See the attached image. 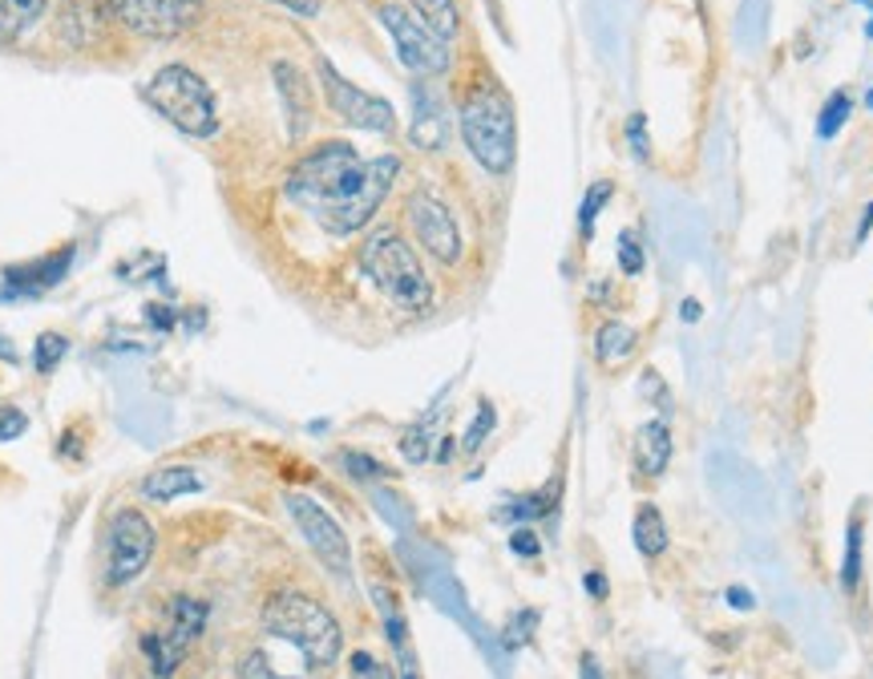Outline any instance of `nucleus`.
<instances>
[{"mask_svg":"<svg viewBox=\"0 0 873 679\" xmlns=\"http://www.w3.org/2000/svg\"><path fill=\"white\" fill-rule=\"evenodd\" d=\"M397 178V154L360 159L357 147H348L345 138H331V142H319L316 150H307L304 159L291 166L288 195L328 235L345 239V235H357L360 226H369L376 219Z\"/></svg>","mask_w":873,"mask_h":679,"instance_id":"f257e3e1","label":"nucleus"},{"mask_svg":"<svg viewBox=\"0 0 873 679\" xmlns=\"http://www.w3.org/2000/svg\"><path fill=\"white\" fill-rule=\"evenodd\" d=\"M259 627L271 640L291 643L312 671H331L345 655V627L324 599L300 586H279L259 607Z\"/></svg>","mask_w":873,"mask_h":679,"instance_id":"f03ea898","label":"nucleus"},{"mask_svg":"<svg viewBox=\"0 0 873 679\" xmlns=\"http://www.w3.org/2000/svg\"><path fill=\"white\" fill-rule=\"evenodd\" d=\"M457 126H462V142L474 154V162L486 174L502 178L514 171L517 159V118H514V97L505 94V85L493 73L469 78L457 97Z\"/></svg>","mask_w":873,"mask_h":679,"instance_id":"7ed1b4c3","label":"nucleus"},{"mask_svg":"<svg viewBox=\"0 0 873 679\" xmlns=\"http://www.w3.org/2000/svg\"><path fill=\"white\" fill-rule=\"evenodd\" d=\"M357 267L364 271V280L400 312H429L433 307V280L424 276L421 255L412 251V243L393 226H381L360 243Z\"/></svg>","mask_w":873,"mask_h":679,"instance_id":"20e7f679","label":"nucleus"},{"mask_svg":"<svg viewBox=\"0 0 873 679\" xmlns=\"http://www.w3.org/2000/svg\"><path fill=\"white\" fill-rule=\"evenodd\" d=\"M211 623V607L195 595H166L150 623L138 631V652L154 679H174L195 655L202 631Z\"/></svg>","mask_w":873,"mask_h":679,"instance_id":"39448f33","label":"nucleus"},{"mask_svg":"<svg viewBox=\"0 0 873 679\" xmlns=\"http://www.w3.org/2000/svg\"><path fill=\"white\" fill-rule=\"evenodd\" d=\"M142 97L171 121L174 130H183L186 138H214L219 133L214 94L195 69L178 66V61L154 69V78L146 81Z\"/></svg>","mask_w":873,"mask_h":679,"instance_id":"423d86ee","label":"nucleus"},{"mask_svg":"<svg viewBox=\"0 0 873 679\" xmlns=\"http://www.w3.org/2000/svg\"><path fill=\"white\" fill-rule=\"evenodd\" d=\"M376 16H381L384 33L393 37V49H397L400 66L409 69L412 78H441V73H450L453 57H450V45L436 37V33H429V28L412 16V9H405V4H381L376 9Z\"/></svg>","mask_w":873,"mask_h":679,"instance_id":"0eeeda50","label":"nucleus"},{"mask_svg":"<svg viewBox=\"0 0 873 679\" xmlns=\"http://www.w3.org/2000/svg\"><path fill=\"white\" fill-rule=\"evenodd\" d=\"M316 69H319L324 102H328V109L336 114V118L348 121V126H357V130H369V133L397 130V109H393V102H384V97L360 90L357 81H348L340 69L331 66L328 57H319Z\"/></svg>","mask_w":873,"mask_h":679,"instance_id":"6e6552de","label":"nucleus"},{"mask_svg":"<svg viewBox=\"0 0 873 679\" xmlns=\"http://www.w3.org/2000/svg\"><path fill=\"white\" fill-rule=\"evenodd\" d=\"M154 559V526L142 510L121 506L106 526V583L126 586Z\"/></svg>","mask_w":873,"mask_h":679,"instance_id":"1a4fd4ad","label":"nucleus"},{"mask_svg":"<svg viewBox=\"0 0 873 679\" xmlns=\"http://www.w3.org/2000/svg\"><path fill=\"white\" fill-rule=\"evenodd\" d=\"M283 502H288V514H291V522H295V530L304 534V542L316 550V559L324 562L331 574L348 578V574H352V547H348L345 526L331 518L316 497H307V493H288Z\"/></svg>","mask_w":873,"mask_h":679,"instance_id":"9d476101","label":"nucleus"},{"mask_svg":"<svg viewBox=\"0 0 873 679\" xmlns=\"http://www.w3.org/2000/svg\"><path fill=\"white\" fill-rule=\"evenodd\" d=\"M405 223L412 226V239L421 243L436 264L453 267L462 259V226H457V214L436 199L433 190H412L409 199H405Z\"/></svg>","mask_w":873,"mask_h":679,"instance_id":"9b49d317","label":"nucleus"},{"mask_svg":"<svg viewBox=\"0 0 873 679\" xmlns=\"http://www.w3.org/2000/svg\"><path fill=\"white\" fill-rule=\"evenodd\" d=\"M106 9L138 37H178L199 21L207 0H106Z\"/></svg>","mask_w":873,"mask_h":679,"instance_id":"f8f14e48","label":"nucleus"},{"mask_svg":"<svg viewBox=\"0 0 873 679\" xmlns=\"http://www.w3.org/2000/svg\"><path fill=\"white\" fill-rule=\"evenodd\" d=\"M69 264H73V243H66L61 251L40 255L33 264L4 267V295L9 300H33V295L49 292L69 276Z\"/></svg>","mask_w":873,"mask_h":679,"instance_id":"ddd939ff","label":"nucleus"},{"mask_svg":"<svg viewBox=\"0 0 873 679\" xmlns=\"http://www.w3.org/2000/svg\"><path fill=\"white\" fill-rule=\"evenodd\" d=\"M271 78H276L279 102H283V118H288V138H291V142H304L307 130H312V118H316V97H312V81L304 78V69L291 66V61H276V66H271Z\"/></svg>","mask_w":873,"mask_h":679,"instance_id":"4468645a","label":"nucleus"},{"mask_svg":"<svg viewBox=\"0 0 873 679\" xmlns=\"http://www.w3.org/2000/svg\"><path fill=\"white\" fill-rule=\"evenodd\" d=\"M409 138L417 150H441L450 142V114H445V102L429 90V81H412Z\"/></svg>","mask_w":873,"mask_h":679,"instance_id":"2eb2a0df","label":"nucleus"},{"mask_svg":"<svg viewBox=\"0 0 873 679\" xmlns=\"http://www.w3.org/2000/svg\"><path fill=\"white\" fill-rule=\"evenodd\" d=\"M672 429H667V421L663 417H655V421H648V425H639L636 433V445H631V453H636V469L643 473V478H663V469L672 466Z\"/></svg>","mask_w":873,"mask_h":679,"instance_id":"dca6fc26","label":"nucleus"},{"mask_svg":"<svg viewBox=\"0 0 873 679\" xmlns=\"http://www.w3.org/2000/svg\"><path fill=\"white\" fill-rule=\"evenodd\" d=\"M195 490H202V481L190 466H162L142 481V493L150 502H174V497L195 493Z\"/></svg>","mask_w":873,"mask_h":679,"instance_id":"f3484780","label":"nucleus"},{"mask_svg":"<svg viewBox=\"0 0 873 679\" xmlns=\"http://www.w3.org/2000/svg\"><path fill=\"white\" fill-rule=\"evenodd\" d=\"M631 538H636V550L643 559H660L667 542H672V534H667V522H663V510L643 502L636 510V522H631Z\"/></svg>","mask_w":873,"mask_h":679,"instance_id":"a211bd4d","label":"nucleus"},{"mask_svg":"<svg viewBox=\"0 0 873 679\" xmlns=\"http://www.w3.org/2000/svg\"><path fill=\"white\" fill-rule=\"evenodd\" d=\"M412 16L421 21L429 33L450 45L457 33H462V9H457V0H409Z\"/></svg>","mask_w":873,"mask_h":679,"instance_id":"6ab92c4d","label":"nucleus"},{"mask_svg":"<svg viewBox=\"0 0 873 679\" xmlns=\"http://www.w3.org/2000/svg\"><path fill=\"white\" fill-rule=\"evenodd\" d=\"M636 348H639L636 328H627L622 320H607L595 332V360L598 364H622V360L636 356Z\"/></svg>","mask_w":873,"mask_h":679,"instance_id":"aec40b11","label":"nucleus"},{"mask_svg":"<svg viewBox=\"0 0 873 679\" xmlns=\"http://www.w3.org/2000/svg\"><path fill=\"white\" fill-rule=\"evenodd\" d=\"M49 9V0H0V45L25 37Z\"/></svg>","mask_w":873,"mask_h":679,"instance_id":"412c9836","label":"nucleus"},{"mask_svg":"<svg viewBox=\"0 0 873 679\" xmlns=\"http://www.w3.org/2000/svg\"><path fill=\"white\" fill-rule=\"evenodd\" d=\"M861 562H865V526H861V514H853L846 526V554H841V590L846 595L861 586Z\"/></svg>","mask_w":873,"mask_h":679,"instance_id":"4be33fe9","label":"nucleus"},{"mask_svg":"<svg viewBox=\"0 0 873 679\" xmlns=\"http://www.w3.org/2000/svg\"><path fill=\"white\" fill-rule=\"evenodd\" d=\"M610 199H615V183H610V178H598V183H591V187H586V195H582V202H579L582 239H591V235H595L598 214H603V207H607Z\"/></svg>","mask_w":873,"mask_h":679,"instance_id":"5701e85b","label":"nucleus"},{"mask_svg":"<svg viewBox=\"0 0 873 679\" xmlns=\"http://www.w3.org/2000/svg\"><path fill=\"white\" fill-rule=\"evenodd\" d=\"M849 114H853V97H849L846 90H834V94L825 97V106H820V114H817L820 142H834L837 133H841V126L849 121Z\"/></svg>","mask_w":873,"mask_h":679,"instance_id":"b1692460","label":"nucleus"},{"mask_svg":"<svg viewBox=\"0 0 873 679\" xmlns=\"http://www.w3.org/2000/svg\"><path fill=\"white\" fill-rule=\"evenodd\" d=\"M615 259H619V271L627 276V280L643 276V267H648V251H643V243H639L636 231H619V239H615Z\"/></svg>","mask_w":873,"mask_h":679,"instance_id":"393cba45","label":"nucleus"},{"mask_svg":"<svg viewBox=\"0 0 873 679\" xmlns=\"http://www.w3.org/2000/svg\"><path fill=\"white\" fill-rule=\"evenodd\" d=\"M66 352H69V340L61 332L37 336V344H33V368H37L40 376L57 373V364L66 360Z\"/></svg>","mask_w":873,"mask_h":679,"instance_id":"a878e982","label":"nucleus"},{"mask_svg":"<svg viewBox=\"0 0 873 679\" xmlns=\"http://www.w3.org/2000/svg\"><path fill=\"white\" fill-rule=\"evenodd\" d=\"M235 679H295V676H283L259 647H252V652H243L235 659Z\"/></svg>","mask_w":873,"mask_h":679,"instance_id":"bb28decb","label":"nucleus"},{"mask_svg":"<svg viewBox=\"0 0 873 679\" xmlns=\"http://www.w3.org/2000/svg\"><path fill=\"white\" fill-rule=\"evenodd\" d=\"M493 425H498V413H493L490 400H481V405H477L474 425L465 429L462 449H465V453H477V449H481V445H486V437H490V433H493Z\"/></svg>","mask_w":873,"mask_h":679,"instance_id":"cd10ccee","label":"nucleus"},{"mask_svg":"<svg viewBox=\"0 0 873 679\" xmlns=\"http://www.w3.org/2000/svg\"><path fill=\"white\" fill-rule=\"evenodd\" d=\"M348 679H397V671L384 664L381 655L352 652V659H348Z\"/></svg>","mask_w":873,"mask_h":679,"instance_id":"c85d7f7f","label":"nucleus"},{"mask_svg":"<svg viewBox=\"0 0 873 679\" xmlns=\"http://www.w3.org/2000/svg\"><path fill=\"white\" fill-rule=\"evenodd\" d=\"M429 445H433V429L429 425H412L405 437H400V453H405V461L412 466H424L429 461Z\"/></svg>","mask_w":873,"mask_h":679,"instance_id":"c756f323","label":"nucleus"},{"mask_svg":"<svg viewBox=\"0 0 873 679\" xmlns=\"http://www.w3.org/2000/svg\"><path fill=\"white\" fill-rule=\"evenodd\" d=\"M622 133H627V142H631V154H636L639 162H648L651 159L648 114H631V118H627V126H622Z\"/></svg>","mask_w":873,"mask_h":679,"instance_id":"7c9ffc66","label":"nucleus"},{"mask_svg":"<svg viewBox=\"0 0 873 679\" xmlns=\"http://www.w3.org/2000/svg\"><path fill=\"white\" fill-rule=\"evenodd\" d=\"M340 461H345L348 473H357V478H388V469H384L381 461H372L369 453L345 449V453H340Z\"/></svg>","mask_w":873,"mask_h":679,"instance_id":"2f4dec72","label":"nucleus"},{"mask_svg":"<svg viewBox=\"0 0 873 679\" xmlns=\"http://www.w3.org/2000/svg\"><path fill=\"white\" fill-rule=\"evenodd\" d=\"M510 550H514L517 559H538L543 554V538L529 530V526H514L510 530Z\"/></svg>","mask_w":873,"mask_h":679,"instance_id":"473e14b6","label":"nucleus"},{"mask_svg":"<svg viewBox=\"0 0 873 679\" xmlns=\"http://www.w3.org/2000/svg\"><path fill=\"white\" fill-rule=\"evenodd\" d=\"M28 429V417L16 405H0V441H16Z\"/></svg>","mask_w":873,"mask_h":679,"instance_id":"72a5a7b5","label":"nucleus"},{"mask_svg":"<svg viewBox=\"0 0 873 679\" xmlns=\"http://www.w3.org/2000/svg\"><path fill=\"white\" fill-rule=\"evenodd\" d=\"M271 4H283L288 13L304 16V21H316L319 9H324V0H271Z\"/></svg>","mask_w":873,"mask_h":679,"instance_id":"f704fd0d","label":"nucleus"},{"mask_svg":"<svg viewBox=\"0 0 873 679\" xmlns=\"http://www.w3.org/2000/svg\"><path fill=\"white\" fill-rule=\"evenodd\" d=\"M146 324H150V328H159V332H171V328H174V312L166 304H150V307H146Z\"/></svg>","mask_w":873,"mask_h":679,"instance_id":"c9c22d12","label":"nucleus"},{"mask_svg":"<svg viewBox=\"0 0 873 679\" xmlns=\"http://www.w3.org/2000/svg\"><path fill=\"white\" fill-rule=\"evenodd\" d=\"M727 607H732V611H756V590H748V586H727Z\"/></svg>","mask_w":873,"mask_h":679,"instance_id":"e433bc0d","label":"nucleus"},{"mask_svg":"<svg viewBox=\"0 0 873 679\" xmlns=\"http://www.w3.org/2000/svg\"><path fill=\"white\" fill-rule=\"evenodd\" d=\"M582 586H586V595H591V599H598V602L610 595V583H607V574H603V571H591L586 578H582Z\"/></svg>","mask_w":873,"mask_h":679,"instance_id":"4c0bfd02","label":"nucleus"},{"mask_svg":"<svg viewBox=\"0 0 873 679\" xmlns=\"http://www.w3.org/2000/svg\"><path fill=\"white\" fill-rule=\"evenodd\" d=\"M703 316V307H700V300L696 295H688L684 304H679V320H688V324H696Z\"/></svg>","mask_w":873,"mask_h":679,"instance_id":"58836bf2","label":"nucleus"},{"mask_svg":"<svg viewBox=\"0 0 873 679\" xmlns=\"http://www.w3.org/2000/svg\"><path fill=\"white\" fill-rule=\"evenodd\" d=\"M579 679H603V667H598V659H595V655H582V664H579Z\"/></svg>","mask_w":873,"mask_h":679,"instance_id":"ea45409f","label":"nucleus"},{"mask_svg":"<svg viewBox=\"0 0 873 679\" xmlns=\"http://www.w3.org/2000/svg\"><path fill=\"white\" fill-rule=\"evenodd\" d=\"M870 231H873V202H870V207H865V214H861V223H858V235H853V243H858V247H861V243L870 239Z\"/></svg>","mask_w":873,"mask_h":679,"instance_id":"a19ab883","label":"nucleus"},{"mask_svg":"<svg viewBox=\"0 0 873 679\" xmlns=\"http://www.w3.org/2000/svg\"><path fill=\"white\" fill-rule=\"evenodd\" d=\"M450 457H453V437L445 433V437H441V445H436V461H450Z\"/></svg>","mask_w":873,"mask_h":679,"instance_id":"79ce46f5","label":"nucleus"},{"mask_svg":"<svg viewBox=\"0 0 873 679\" xmlns=\"http://www.w3.org/2000/svg\"><path fill=\"white\" fill-rule=\"evenodd\" d=\"M0 360H9V364H13V360H16V348H13V344H4V336H0Z\"/></svg>","mask_w":873,"mask_h":679,"instance_id":"37998d69","label":"nucleus"},{"mask_svg":"<svg viewBox=\"0 0 873 679\" xmlns=\"http://www.w3.org/2000/svg\"><path fill=\"white\" fill-rule=\"evenodd\" d=\"M865 109H873V90H870V94H865Z\"/></svg>","mask_w":873,"mask_h":679,"instance_id":"c03bdc74","label":"nucleus"}]
</instances>
